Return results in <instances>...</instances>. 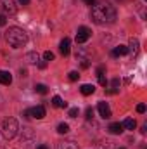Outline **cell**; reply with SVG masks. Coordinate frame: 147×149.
<instances>
[{"label": "cell", "mask_w": 147, "mask_h": 149, "mask_svg": "<svg viewBox=\"0 0 147 149\" xmlns=\"http://www.w3.org/2000/svg\"><path fill=\"white\" fill-rule=\"evenodd\" d=\"M23 116H24V118H31V116H30V109H26V111L23 113Z\"/></svg>", "instance_id": "f1b7e54d"}, {"label": "cell", "mask_w": 147, "mask_h": 149, "mask_svg": "<svg viewBox=\"0 0 147 149\" xmlns=\"http://www.w3.org/2000/svg\"><path fill=\"white\" fill-rule=\"evenodd\" d=\"M38 149H49V148H47L45 144H42V146H38Z\"/></svg>", "instance_id": "1f68e13d"}, {"label": "cell", "mask_w": 147, "mask_h": 149, "mask_svg": "<svg viewBox=\"0 0 147 149\" xmlns=\"http://www.w3.org/2000/svg\"><path fill=\"white\" fill-rule=\"evenodd\" d=\"M0 83L2 85H10L12 83V74L9 71H0Z\"/></svg>", "instance_id": "9c48e42d"}, {"label": "cell", "mask_w": 147, "mask_h": 149, "mask_svg": "<svg viewBox=\"0 0 147 149\" xmlns=\"http://www.w3.org/2000/svg\"><path fill=\"white\" fill-rule=\"evenodd\" d=\"M31 137H33V132H31V128H23V135H21V141L31 139Z\"/></svg>", "instance_id": "d6986e66"}, {"label": "cell", "mask_w": 147, "mask_h": 149, "mask_svg": "<svg viewBox=\"0 0 147 149\" xmlns=\"http://www.w3.org/2000/svg\"><path fill=\"white\" fill-rule=\"evenodd\" d=\"M52 104H54L55 108H66V106H68V104L59 97V95H54V97H52Z\"/></svg>", "instance_id": "2e32d148"}, {"label": "cell", "mask_w": 147, "mask_h": 149, "mask_svg": "<svg viewBox=\"0 0 147 149\" xmlns=\"http://www.w3.org/2000/svg\"><path fill=\"white\" fill-rule=\"evenodd\" d=\"M121 125H123V128H126V130H133V128L137 127V121H135L133 118H125Z\"/></svg>", "instance_id": "4fadbf2b"}, {"label": "cell", "mask_w": 147, "mask_h": 149, "mask_svg": "<svg viewBox=\"0 0 147 149\" xmlns=\"http://www.w3.org/2000/svg\"><path fill=\"white\" fill-rule=\"evenodd\" d=\"M57 132H59L61 135L68 134V132H69V125H68V123H59V125H57Z\"/></svg>", "instance_id": "ac0fdd59"}, {"label": "cell", "mask_w": 147, "mask_h": 149, "mask_svg": "<svg viewBox=\"0 0 147 149\" xmlns=\"http://www.w3.org/2000/svg\"><path fill=\"white\" fill-rule=\"evenodd\" d=\"M107 130H109L112 135H119V134L123 132V125H121V123H111Z\"/></svg>", "instance_id": "8fae6325"}, {"label": "cell", "mask_w": 147, "mask_h": 149, "mask_svg": "<svg viewBox=\"0 0 147 149\" xmlns=\"http://www.w3.org/2000/svg\"><path fill=\"white\" fill-rule=\"evenodd\" d=\"M97 109H99V113H101V116H102L104 120H107V118H111V109H109V106H107V102H99Z\"/></svg>", "instance_id": "ba28073f"}, {"label": "cell", "mask_w": 147, "mask_h": 149, "mask_svg": "<svg viewBox=\"0 0 147 149\" xmlns=\"http://www.w3.org/2000/svg\"><path fill=\"white\" fill-rule=\"evenodd\" d=\"M43 59H45V61H54V54H52L50 50H47V52L43 54Z\"/></svg>", "instance_id": "7402d4cb"}, {"label": "cell", "mask_w": 147, "mask_h": 149, "mask_svg": "<svg viewBox=\"0 0 147 149\" xmlns=\"http://www.w3.org/2000/svg\"><path fill=\"white\" fill-rule=\"evenodd\" d=\"M87 118H88V120L94 118V109H92V108H87Z\"/></svg>", "instance_id": "484cf974"}, {"label": "cell", "mask_w": 147, "mask_h": 149, "mask_svg": "<svg viewBox=\"0 0 147 149\" xmlns=\"http://www.w3.org/2000/svg\"><path fill=\"white\" fill-rule=\"evenodd\" d=\"M26 59H28V63H37L38 61V54L37 52H30V54H26Z\"/></svg>", "instance_id": "ffe728a7"}, {"label": "cell", "mask_w": 147, "mask_h": 149, "mask_svg": "<svg viewBox=\"0 0 147 149\" xmlns=\"http://www.w3.org/2000/svg\"><path fill=\"white\" fill-rule=\"evenodd\" d=\"M0 7H2V12L3 14H16L17 12V5H16V0H0Z\"/></svg>", "instance_id": "277c9868"}, {"label": "cell", "mask_w": 147, "mask_h": 149, "mask_svg": "<svg viewBox=\"0 0 147 149\" xmlns=\"http://www.w3.org/2000/svg\"><path fill=\"white\" fill-rule=\"evenodd\" d=\"M57 149H78V144H74L73 141H64L57 146Z\"/></svg>", "instance_id": "9a60e30c"}, {"label": "cell", "mask_w": 147, "mask_h": 149, "mask_svg": "<svg viewBox=\"0 0 147 149\" xmlns=\"http://www.w3.org/2000/svg\"><path fill=\"white\" fill-rule=\"evenodd\" d=\"M85 3H88V5H92V3H95V0H83Z\"/></svg>", "instance_id": "4dcf8cb0"}, {"label": "cell", "mask_w": 147, "mask_h": 149, "mask_svg": "<svg viewBox=\"0 0 147 149\" xmlns=\"http://www.w3.org/2000/svg\"><path fill=\"white\" fill-rule=\"evenodd\" d=\"M97 78H99V83H101L102 87H106V76H104V68H102V66L97 70Z\"/></svg>", "instance_id": "e0dca14e"}, {"label": "cell", "mask_w": 147, "mask_h": 149, "mask_svg": "<svg viewBox=\"0 0 147 149\" xmlns=\"http://www.w3.org/2000/svg\"><path fill=\"white\" fill-rule=\"evenodd\" d=\"M68 114H69L71 118H76V116H78V108H71V109H69V113H68Z\"/></svg>", "instance_id": "cb8c5ba5"}, {"label": "cell", "mask_w": 147, "mask_h": 149, "mask_svg": "<svg viewBox=\"0 0 147 149\" xmlns=\"http://www.w3.org/2000/svg\"><path fill=\"white\" fill-rule=\"evenodd\" d=\"M137 113H146V104H137Z\"/></svg>", "instance_id": "d4e9b609"}, {"label": "cell", "mask_w": 147, "mask_h": 149, "mask_svg": "<svg viewBox=\"0 0 147 149\" xmlns=\"http://www.w3.org/2000/svg\"><path fill=\"white\" fill-rule=\"evenodd\" d=\"M30 116H31V118H37V120H42V118L45 116V108H43V106H35V108H31V109H30Z\"/></svg>", "instance_id": "8992f818"}, {"label": "cell", "mask_w": 147, "mask_h": 149, "mask_svg": "<svg viewBox=\"0 0 147 149\" xmlns=\"http://www.w3.org/2000/svg\"><path fill=\"white\" fill-rule=\"evenodd\" d=\"M5 23H7L5 16H3V14H0V26H5Z\"/></svg>", "instance_id": "4316f807"}, {"label": "cell", "mask_w": 147, "mask_h": 149, "mask_svg": "<svg viewBox=\"0 0 147 149\" xmlns=\"http://www.w3.org/2000/svg\"><path fill=\"white\" fill-rule=\"evenodd\" d=\"M35 90H37L38 94H42V95L47 94V87H45L43 83H37V85H35Z\"/></svg>", "instance_id": "44dd1931"}, {"label": "cell", "mask_w": 147, "mask_h": 149, "mask_svg": "<svg viewBox=\"0 0 147 149\" xmlns=\"http://www.w3.org/2000/svg\"><path fill=\"white\" fill-rule=\"evenodd\" d=\"M17 130H19V125H17V121H16L14 118H5V120L2 121V125H0V132H2V135H3L7 141L14 139L16 134H17Z\"/></svg>", "instance_id": "3957f363"}, {"label": "cell", "mask_w": 147, "mask_h": 149, "mask_svg": "<svg viewBox=\"0 0 147 149\" xmlns=\"http://www.w3.org/2000/svg\"><path fill=\"white\" fill-rule=\"evenodd\" d=\"M19 3H21V5H28V3H30V0H19Z\"/></svg>", "instance_id": "f546056e"}, {"label": "cell", "mask_w": 147, "mask_h": 149, "mask_svg": "<svg viewBox=\"0 0 147 149\" xmlns=\"http://www.w3.org/2000/svg\"><path fill=\"white\" fill-rule=\"evenodd\" d=\"M78 78H80V74H78V71H71V73H69V80H71V81H76Z\"/></svg>", "instance_id": "603a6c76"}, {"label": "cell", "mask_w": 147, "mask_h": 149, "mask_svg": "<svg viewBox=\"0 0 147 149\" xmlns=\"http://www.w3.org/2000/svg\"><path fill=\"white\" fill-rule=\"evenodd\" d=\"M92 19L97 24H112L116 21V9L104 0L92 3Z\"/></svg>", "instance_id": "6da1fadb"}, {"label": "cell", "mask_w": 147, "mask_h": 149, "mask_svg": "<svg viewBox=\"0 0 147 149\" xmlns=\"http://www.w3.org/2000/svg\"><path fill=\"white\" fill-rule=\"evenodd\" d=\"M111 54H112L114 57H118V56H125V54H128V47H125V45H119V47H114Z\"/></svg>", "instance_id": "7c38bea8"}, {"label": "cell", "mask_w": 147, "mask_h": 149, "mask_svg": "<svg viewBox=\"0 0 147 149\" xmlns=\"http://www.w3.org/2000/svg\"><path fill=\"white\" fill-rule=\"evenodd\" d=\"M90 30L87 26H80L78 28V33H76V43H85L88 38H90Z\"/></svg>", "instance_id": "5b68a950"}, {"label": "cell", "mask_w": 147, "mask_h": 149, "mask_svg": "<svg viewBox=\"0 0 147 149\" xmlns=\"http://www.w3.org/2000/svg\"><path fill=\"white\" fill-rule=\"evenodd\" d=\"M5 40H7V43H9L10 47L21 49V47H24V45L28 43V35H26L24 30H21V28H17V26H12V28H9V30L5 31Z\"/></svg>", "instance_id": "7a4b0ae2"}, {"label": "cell", "mask_w": 147, "mask_h": 149, "mask_svg": "<svg viewBox=\"0 0 147 149\" xmlns=\"http://www.w3.org/2000/svg\"><path fill=\"white\" fill-rule=\"evenodd\" d=\"M119 149H125V148H119Z\"/></svg>", "instance_id": "d6a6232c"}, {"label": "cell", "mask_w": 147, "mask_h": 149, "mask_svg": "<svg viewBox=\"0 0 147 149\" xmlns=\"http://www.w3.org/2000/svg\"><path fill=\"white\" fill-rule=\"evenodd\" d=\"M59 50H61V54H62V56H68V54H69V50H71V40H69V38L61 40V43H59Z\"/></svg>", "instance_id": "52a82bcc"}, {"label": "cell", "mask_w": 147, "mask_h": 149, "mask_svg": "<svg viewBox=\"0 0 147 149\" xmlns=\"http://www.w3.org/2000/svg\"><path fill=\"white\" fill-rule=\"evenodd\" d=\"M80 90H81V94H83V95H90V94H94V92H95V87H94V85H90V83H85V85H81V88H80Z\"/></svg>", "instance_id": "5bb4252c"}, {"label": "cell", "mask_w": 147, "mask_h": 149, "mask_svg": "<svg viewBox=\"0 0 147 149\" xmlns=\"http://www.w3.org/2000/svg\"><path fill=\"white\" fill-rule=\"evenodd\" d=\"M128 50L132 52V57H135V56L139 54V40H137V38H132V40H130V47H128Z\"/></svg>", "instance_id": "30bf717a"}, {"label": "cell", "mask_w": 147, "mask_h": 149, "mask_svg": "<svg viewBox=\"0 0 147 149\" xmlns=\"http://www.w3.org/2000/svg\"><path fill=\"white\" fill-rule=\"evenodd\" d=\"M118 85H119V80H118V78H116V80H112V87H114V88H116V87H118Z\"/></svg>", "instance_id": "83f0119b"}]
</instances>
